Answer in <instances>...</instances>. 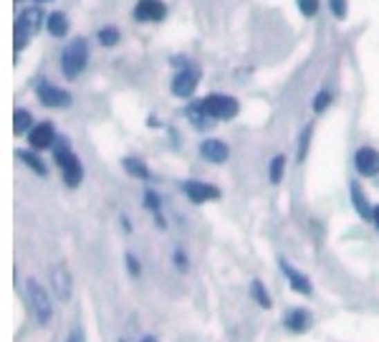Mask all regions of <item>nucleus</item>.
<instances>
[{"mask_svg": "<svg viewBox=\"0 0 379 342\" xmlns=\"http://www.w3.org/2000/svg\"><path fill=\"white\" fill-rule=\"evenodd\" d=\"M46 18H48V15H46L38 6H30L15 15V23H13V51L15 53H21L23 46H28V41L41 30V26H46Z\"/></svg>", "mask_w": 379, "mask_h": 342, "instance_id": "1", "label": "nucleus"}, {"mask_svg": "<svg viewBox=\"0 0 379 342\" xmlns=\"http://www.w3.org/2000/svg\"><path fill=\"white\" fill-rule=\"evenodd\" d=\"M86 64H89V41L84 36L71 38L64 51H61V74L68 82H73V79H79L84 74Z\"/></svg>", "mask_w": 379, "mask_h": 342, "instance_id": "2", "label": "nucleus"}, {"mask_svg": "<svg viewBox=\"0 0 379 342\" xmlns=\"http://www.w3.org/2000/svg\"><path fill=\"white\" fill-rule=\"evenodd\" d=\"M26 297H28L30 312H33L38 325H41V327L51 325V320H53L51 297H48V291H46L36 279H28V282H26Z\"/></svg>", "mask_w": 379, "mask_h": 342, "instance_id": "3", "label": "nucleus"}, {"mask_svg": "<svg viewBox=\"0 0 379 342\" xmlns=\"http://www.w3.org/2000/svg\"><path fill=\"white\" fill-rule=\"evenodd\" d=\"M205 107V112L210 114L215 122H228V119H235L241 112V105L238 99L230 97V94H220V91H212L207 97L200 99Z\"/></svg>", "mask_w": 379, "mask_h": 342, "instance_id": "4", "label": "nucleus"}, {"mask_svg": "<svg viewBox=\"0 0 379 342\" xmlns=\"http://www.w3.org/2000/svg\"><path fill=\"white\" fill-rule=\"evenodd\" d=\"M36 97L38 102L44 107H48V109H66V107H71L73 102V97L68 91L56 87V84L48 82V79H41V82L36 84Z\"/></svg>", "mask_w": 379, "mask_h": 342, "instance_id": "5", "label": "nucleus"}, {"mask_svg": "<svg viewBox=\"0 0 379 342\" xmlns=\"http://www.w3.org/2000/svg\"><path fill=\"white\" fill-rule=\"evenodd\" d=\"M197 84H200V69H195L190 64L185 69H177V74L169 82V91L177 99H190L197 91Z\"/></svg>", "mask_w": 379, "mask_h": 342, "instance_id": "6", "label": "nucleus"}, {"mask_svg": "<svg viewBox=\"0 0 379 342\" xmlns=\"http://www.w3.org/2000/svg\"><path fill=\"white\" fill-rule=\"evenodd\" d=\"M180 190L187 195V201L203 206V203H212L220 201V188L212 186V183H203V180H183L180 183Z\"/></svg>", "mask_w": 379, "mask_h": 342, "instance_id": "7", "label": "nucleus"}, {"mask_svg": "<svg viewBox=\"0 0 379 342\" xmlns=\"http://www.w3.org/2000/svg\"><path fill=\"white\" fill-rule=\"evenodd\" d=\"M26 137H28L30 150H36V152H46V150H51L53 145H56L59 132H56V125H53V122L44 119V122H36L33 129H30Z\"/></svg>", "mask_w": 379, "mask_h": 342, "instance_id": "8", "label": "nucleus"}, {"mask_svg": "<svg viewBox=\"0 0 379 342\" xmlns=\"http://www.w3.org/2000/svg\"><path fill=\"white\" fill-rule=\"evenodd\" d=\"M278 269H281V274L288 279V287H291L296 294H301V297H311V294H314V284H311V279H308L304 271H299V269L293 267L286 256H278Z\"/></svg>", "mask_w": 379, "mask_h": 342, "instance_id": "9", "label": "nucleus"}, {"mask_svg": "<svg viewBox=\"0 0 379 342\" xmlns=\"http://www.w3.org/2000/svg\"><path fill=\"white\" fill-rule=\"evenodd\" d=\"M284 327L291 335H306L308 330L314 327V314L308 312L306 307H291L284 312Z\"/></svg>", "mask_w": 379, "mask_h": 342, "instance_id": "10", "label": "nucleus"}, {"mask_svg": "<svg viewBox=\"0 0 379 342\" xmlns=\"http://www.w3.org/2000/svg\"><path fill=\"white\" fill-rule=\"evenodd\" d=\"M131 18L137 23H160L167 18V6L162 0H137Z\"/></svg>", "mask_w": 379, "mask_h": 342, "instance_id": "11", "label": "nucleus"}, {"mask_svg": "<svg viewBox=\"0 0 379 342\" xmlns=\"http://www.w3.org/2000/svg\"><path fill=\"white\" fill-rule=\"evenodd\" d=\"M56 165L61 168V180H64L66 188L76 190V188H79L81 183H84V165H81L79 157L73 155V150L66 157H61V160Z\"/></svg>", "mask_w": 379, "mask_h": 342, "instance_id": "12", "label": "nucleus"}, {"mask_svg": "<svg viewBox=\"0 0 379 342\" xmlns=\"http://www.w3.org/2000/svg\"><path fill=\"white\" fill-rule=\"evenodd\" d=\"M354 170L362 175V178H377L379 175V150L369 147H359L354 152Z\"/></svg>", "mask_w": 379, "mask_h": 342, "instance_id": "13", "label": "nucleus"}, {"mask_svg": "<svg viewBox=\"0 0 379 342\" xmlns=\"http://www.w3.org/2000/svg\"><path fill=\"white\" fill-rule=\"evenodd\" d=\"M197 152H200V157H203L205 163H212V165H223L228 163V157H230V147H228L223 140H218V137L203 140L200 147H197Z\"/></svg>", "mask_w": 379, "mask_h": 342, "instance_id": "14", "label": "nucleus"}, {"mask_svg": "<svg viewBox=\"0 0 379 342\" xmlns=\"http://www.w3.org/2000/svg\"><path fill=\"white\" fill-rule=\"evenodd\" d=\"M349 198H351L354 210H357V216L362 218V221H367V224H372L374 206L369 203V198H367V193H364V188L359 186L357 180H351L349 183Z\"/></svg>", "mask_w": 379, "mask_h": 342, "instance_id": "15", "label": "nucleus"}, {"mask_svg": "<svg viewBox=\"0 0 379 342\" xmlns=\"http://www.w3.org/2000/svg\"><path fill=\"white\" fill-rule=\"evenodd\" d=\"M51 287L61 302H68V299H71L73 284H71V271L66 269V264H56V267L51 269Z\"/></svg>", "mask_w": 379, "mask_h": 342, "instance_id": "16", "label": "nucleus"}, {"mask_svg": "<svg viewBox=\"0 0 379 342\" xmlns=\"http://www.w3.org/2000/svg\"><path fill=\"white\" fill-rule=\"evenodd\" d=\"M185 117H187V122L195 127L197 132H207V129L215 125V119L205 112L203 102H190V105L185 107Z\"/></svg>", "mask_w": 379, "mask_h": 342, "instance_id": "17", "label": "nucleus"}, {"mask_svg": "<svg viewBox=\"0 0 379 342\" xmlns=\"http://www.w3.org/2000/svg\"><path fill=\"white\" fill-rule=\"evenodd\" d=\"M15 157L21 163H26V168H30L38 178H48V165H46V160L38 155L36 150H15Z\"/></svg>", "mask_w": 379, "mask_h": 342, "instance_id": "18", "label": "nucleus"}, {"mask_svg": "<svg viewBox=\"0 0 379 342\" xmlns=\"http://www.w3.org/2000/svg\"><path fill=\"white\" fill-rule=\"evenodd\" d=\"M68 28H71V26H68V15H66L64 10L48 13V18H46V30H48L53 38H66Z\"/></svg>", "mask_w": 379, "mask_h": 342, "instance_id": "19", "label": "nucleus"}, {"mask_svg": "<svg viewBox=\"0 0 379 342\" xmlns=\"http://www.w3.org/2000/svg\"><path fill=\"white\" fill-rule=\"evenodd\" d=\"M122 168L127 170V175H131V178H137V180H152V170L147 168V163H142L139 157L129 155L122 160Z\"/></svg>", "mask_w": 379, "mask_h": 342, "instance_id": "20", "label": "nucleus"}, {"mask_svg": "<svg viewBox=\"0 0 379 342\" xmlns=\"http://www.w3.org/2000/svg\"><path fill=\"white\" fill-rule=\"evenodd\" d=\"M33 114L28 112V109H23V107H18L13 112V132L21 137V134H28L30 129H33Z\"/></svg>", "mask_w": 379, "mask_h": 342, "instance_id": "21", "label": "nucleus"}, {"mask_svg": "<svg viewBox=\"0 0 379 342\" xmlns=\"http://www.w3.org/2000/svg\"><path fill=\"white\" fill-rule=\"evenodd\" d=\"M250 297H253L255 305L263 307V309H270V307H273V299H270L268 289H266V284H263L261 279H253V282H250Z\"/></svg>", "mask_w": 379, "mask_h": 342, "instance_id": "22", "label": "nucleus"}, {"mask_svg": "<svg viewBox=\"0 0 379 342\" xmlns=\"http://www.w3.org/2000/svg\"><path fill=\"white\" fill-rule=\"evenodd\" d=\"M286 163H288V157H286L284 152H278V155L270 157V163H268V180L273 183V186H278V183L284 180Z\"/></svg>", "mask_w": 379, "mask_h": 342, "instance_id": "23", "label": "nucleus"}, {"mask_svg": "<svg viewBox=\"0 0 379 342\" xmlns=\"http://www.w3.org/2000/svg\"><path fill=\"white\" fill-rule=\"evenodd\" d=\"M311 137H314V125L308 122V125L304 127V129H301L299 145H296V160H299V163H306L308 147H311Z\"/></svg>", "mask_w": 379, "mask_h": 342, "instance_id": "24", "label": "nucleus"}, {"mask_svg": "<svg viewBox=\"0 0 379 342\" xmlns=\"http://www.w3.org/2000/svg\"><path fill=\"white\" fill-rule=\"evenodd\" d=\"M119 38H122V30L117 28V26H104V28H99V33H96V41L104 46V48H111V46L119 44Z\"/></svg>", "mask_w": 379, "mask_h": 342, "instance_id": "25", "label": "nucleus"}, {"mask_svg": "<svg viewBox=\"0 0 379 342\" xmlns=\"http://www.w3.org/2000/svg\"><path fill=\"white\" fill-rule=\"evenodd\" d=\"M331 102H334V94L329 89H321L314 94V99H311V109H314L316 114H324L331 107Z\"/></svg>", "mask_w": 379, "mask_h": 342, "instance_id": "26", "label": "nucleus"}, {"mask_svg": "<svg viewBox=\"0 0 379 342\" xmlns=\"http://www.w3.org/2000/svg\"><path fill=\"white\" fill-rule=\"evenodd\" d=\"M142 203H145L147 210H152V213H162V195L157 193V190H152V188H147L145 190Z\"/></svg>", "mask_w": 379, "mask_h": 342, "instance_id": "27", "label": "nucleus"}, {"mask_svg": "<svg viewBox=\"0 0 379 342\" xmlns=\"http://www.w3.org/2000/svg\"><path fill=\"white\" fill-rule=\"evenodd\" d=\"M296 6L304 18H316L321 10V0H296Z\"/></svg>", "mask_w": 379, "mask_h": 342, "instance_id": "28", "label": "nucleus"}, {"mask_svg": "<svg viewBox=\"0 0 379 342\" xmlns=\"http://www.w3.org/2000/svg\"><path fill=\"white\" fill-rule=\"evenodd\" d=\"M68 152H71V140H68L66 134H59V140H56V145H53V147H51L53 160L59 163L61 157H66V155H68Z\"/></svg>", "mask_w": 379, "mask_h": 342, "instance_id": "29", "label": "nucleus"}, {"mask_svg": "<svg viewBox=\"0 0 379 342\" xmlns=\"http://www.w3.org/2000/svg\"><path fill=\"white\" fill-rule=\"evenodd\" d=\"M172 264H175L177 271H183V274H187V269H190L187 251H185V249H175V253H172Z\"/></svg>", "mask_w": 379, "mask_h": 342, "instance_id": "30", "label": "nucleus"}, {"mask_svg": "<svg viewBox=\"0 0 379 342\" xmlns=\"http://www.w3.org/2000/svg\"><path fill=\"white\" fill-rule=\"evenodd\" d=\"M329 10H331L334 18H346V13H349V3H346V0H329Z\"/></svg>", "mask_w": 379, "mask_h": 342, "instance_id": "31", "label": "nucleus"}, {"mask_svg": "<svg viewBox=\"0 0 379 342\" xmlns=\"http://www.w3.org/2000/svg\"><path fill=\"white\" fill-rule=\"evenodd\" d=\"M124 267H127V271H129V276H134V279L142 276V264H139V259L134 253H127L124 256Z\"/></svg>", "mask_w": 379, "mask_h": 342, "instance_id": "32", "label": "nucleus"}, {"mask_svg": "<svg viewBox=\"0 0 379 342\" xmlns=\"http://www.w3.org/2000/svg\"><path fill=\"white\" fill-rule=\"evenodd\" d=\"M66 342H86V335H84V330L81 327H73L66 337Z\"/></svg>", "mask_w": 379, "mask_h": 342, "instance_id": "33", "label": "nucleus"}, {"mask_svg": "<svg viewBox=\"0 0 379 342\" xmlns=\"http://www.w3.org/2000/svg\"><path fill=\"white\" fill-rule=\"evenodd\" d=\"M154 224H157V228H167V221H165V216H162V213H154Z\"/></svg>", "mask_w": 379, "mask_h": 342, "instance_id": "34", "label": "nucleus"}, {"mask_svg": "<svg viewBox=\"0 0 379 342\" xmlns=\"http://www.w3.org/2000/svg\"><path fill=\"white\" fill-rule=\"evenodd\" d=\"M119 224H122V228L127 231V233H131V221L127 216H119Z\"/></svg>", "mask_w": 379, "mask_h": 342, "instance_id": "35", "label": "nucleus"}, {"mask_svg": "<svg viewBox=\"0 0 379 342\" xmlns=\"http://www.w3.org/2000/svg\"><path fill=\"white\" fill-rule=\"evenodd\" d=\"M372 224H374V228L379 231V206H374V216H372Z\"/></svg>", "mask_w": 379, "mask_h": 342, "instance_id": "36", "label": "nucleus"}, {"mask_svg": "<svg viewBox=\"0 0 379 342\" xmlns=\"http://www.w3.org/2000/svg\"><path fill=\"white\" fill-rule=\"evenodd\" d=\"M139 342H160V340H157V337H154V335H145V337H142V340H139Z\"/></svg>", "mask_w": 379, "mask_h": 342, "instance_id": "37", "label": "nucleus"}, {"mask_svg": "<svg viewBox=\"0 0 379 342\" xmlns=\"http://www.w3.org/2000/svg\"><path fill=\"white\" fill-rule=\"evenodd\" d=\"M36 3H51V0H36Z\"/></svg>", "mask_w": 379, "mask_h": 342, "instance_id": "38", "label": "nucleus"}, {"mask_svg": "<svg viewBox=\"0 0 379 342\" xmlns=\"http://www.w3.org/2000/svg\"><path fill=\"white\" fill-rule=\"evenodd\" d=\"M119 342H127V340H124V337H122V340H119Z\"/></svg>", "mask_w": 379, "mask_h": 342, "instance_id": "39", "label": "nucleus"}, {"mask_svg": "<svg viewBox=\"0 0 379 342\" xmlns=\"http://www.w3.org/2000/svg\"><path fill=\"white\" fill-rule=\"evenodd\" d=\"M15 3H23V0H15Z\"/></svg>", "mask_w": 379, "mask_h": 342, "instance_id": "40", "label": "nucleus"}]
</instances>
